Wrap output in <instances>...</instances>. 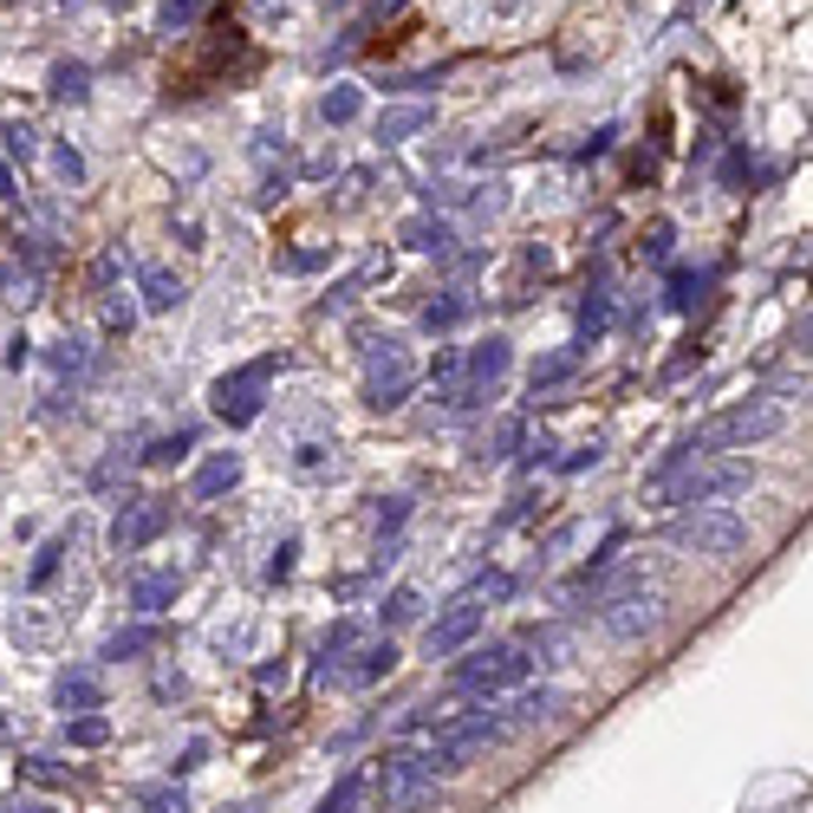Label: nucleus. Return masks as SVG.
<instances>
[{"instance_id": "obj_11", "label": "nucleus", "mask_w": 813, "mask_h": 813, "mask_svg": "<svg viewBox=\"0 0 813 813\" xmlns=\"http://www.w3.org/2000/svg\"><path fill=\"white\" fill-rule=\"evenodd\" d=\"M170 501H156V495H124V515L111 521V553H144L150 540L170 527Z\"/></svg>"}, {"instance_id": "obj_30", "label": "nucleus", "mask_w": 813, "mask_h": 813, "mask_svg": "<svg viewBox=\"0 0 813 813\" xmlns=\"http://www.w3.org/2000/svg\"><path fill=\"white\" fill-rule=\"evenodd\" d=\"M195 20H202V0H163L156 7V33H183Z\"/></svg>"}, {"instance_id": "obj_36", "label": "nucleus", "mask_w": 813, "mask_h": 813, "mask_svg": "<svg viewBox=\"0 0 813 813\" xmlns=\"http://www.w3.org/2000/svg\"><path fill=\"white\" fill-rule=\"evenodd\" d=\"M59 560H65V540H47V547H40V560H33V573H27V586H33V592H40V586H52Z\"/></svg>"}, {"instance_id": "obj_48", "label": "nucleus", "mask_w": 813, "mask_h": 813, "mask_svg": "<svg viewBox=\"0 0 813 813\" xmlns=\"http://www.w3.org/2000/svg\"><path fill=\"white\" fill-rule=\"evenodd\" d=\"M209 762V742H202V735H195L190 749H183V755H176V762H170V774H195V768Z\"/></svg>"}, {"instance_id": "obj_28", "label": "nucleus", "mask_w": 813, "mask_h": 813, "mask_svg": "<svg viewBox=\"0 0 813 813\" xmlns=\"http://www.w3.org/2000/svg\"><path fill=\"white\" fill-rule=\"evenodd\" d=\"M138 807L144 813H190V794L176 781H163V787H138Z\"/></svg>"}, {"instance_id": "obj_50", "label": "nucleus", "mask_w": 813, "mask_h": 813, "mask_svg": "<svg viewBox=\"0 0 813 813\" xmlns=\"http://www.w3.org/2000/svg\"><path fill=\"white\" fill-rule=\"evenodd\" d=\"M749 176V150H729V163H722V183H742Z\"/></svg>"}, {"instance_id": "obj_51", "label": "nucleus", "mask_w": 813, "mask_h": 813, "mask_svg": "<svg viewBox=\"0 0 813 813\" xmlns=\"http://www.w3.org/2000/svg\"><path fill=\"white\" fill-rule=\"evenodd\" d=\"M7 813H52V807H40V801H13Z\"/></svg>"}, {"instance_id": "obj_1", "label": "nucleus", "mask_w": 813, "mask_h": 813, "mask_svg": "<svg viewBox=\"0 0 813 813\" xmlns=\"http://www.w3.org/2000/svg\"><path fill=\"white\" fill-rule=\"evenodd\" d=\"M287 372V352H267V358H247L235 372H222V378L209 384V404H215V417L241 430V424H254L261 410H267V384Z\"/></svg>"}, {"instance_id": "obj_39", "label": "nucleus", "mask_w": 813, "mask_h": 813, "mask_svg": "<svg viewBox=\"0 0 813 813\" xmlns=\"http://www.w3.org/2000/svg\"><path fill=\"white\" fill-rule=\"evenodd\" d=\"M7 150H13L20 163H33V156H40V131H33V124H7Z\"/></svg>"}, {"instance_id": "obj_32", "label": "nucleus", "mask_w": 813, "mask_h": 813, "mask_svg": "<svg viewBox=\"0 0 813 813\" xmlns=\"http://www.w3.org/2000/svg\"><path fill=\"white\" fill-rule=\"evenodd\" d=\"M710 287V281H703V274H683V267H677V274H670V293H664V306L670 313H690V306H697V293Z\"/></svg>"}, {"instance_id": "obj_6", "label": "nucleus", "mask_w": 813, "mask_h": 813, "mask_svg": "<svg viewBox=\"0 0 813 813\" xmlns=\"http://www.w3.org/2000/svg\"><path fill=\"white\" fill-rule=\"evenodd\" d=\"M774 430H781V404H774V397H749V404L717 410V417L697 430V449H703V456H717V449H755V443H768Z\"/></svg>"}, {"instance_id": "obj_22", "label": "nucleus", "mask_w": 813, "mask_h": 813, "mask_svg": "<svg viewBox=\"0 0 813 813\" xmlns=\"http://www.w3.org/2000/svg\"><path fill=\"white\" fill-rule=\"evenodd\" d=\"M47 365L59 372V378H72V384H79V378H85V372L98 365V358H92V345H85V338H59V345L47 352Z\"/></svg>"}, {"instance_id": "obj_10", "label": "nucleus", "mask_w": 813, "mask_h": 813, "mask_svg": "<svg viewBox=\"0 0 813 813\" xmlns=\"http://www.w3.org/2000/svg\"><path fill=\"white\" fill-rule=\"evenodd\" d=\"M592 612H599V624H606L612 638H644V631H658V619H664V599L644 592V586H631V592L592 599Z\"/></svg>"}, {"instance_id": "obj_34", "label": "nucleus", "mask_w": 813, "mask_h": 813, "mask_svg": "<svg viewBox=\"0 0 813 813\" xmlns=\"http://www.w3.org/2000/svg\"><path fill=\"white\" fill-rule=\"evenodd\" d=\"M326 261H333L326 247H287V254H274L281 274H313V267H326Z\"/></svg>"}, {"instance_id": "obj_23", "label": "nucleus", "mask_w": 813, "mask_h": 813, "mask_svg": "<svg viewBox=\"0 0 813 813\" xmlns=\"http://www.w3.org/2000/svg\"><path fill=\"white\" fill-rule=\"evenodd\" d=\"M352 644H358V624H352V619H338L333 631H326V638H319V664H313V677H319V683H326V677H333V670H338V658H345V651H352Z\"/></svg>"}, {"instance_id": "obj_37", "label": "nucleus", "mask_w": 813, "mask_h": 813, "mask_svg": "<svg viewBox=\"0 0 813 813\" xmlns=\"http://www.w3.org/2000/svg\"><path fill=\"white\" fill-rule=\"evenodd\" d=\"M118 267H124V247H104V254L92 261V274H85V287H92V293H104L111 281H118Z\"/></svg>"}, {"instance_id": "obj_16", "label": "nucleus", "mask_w": 813, "mask_h": 813, "mask_svg": "<svg viewBox=\"0 0 813 813\" xmlns=\"http://www.w3.org/2000/svg\"><path fill=\"white\" fill-rule=\"evenodd\" d=\"M430 104H397V111H384L378 118V144H410L417 131H430Z\"/></svg>"}, {"instance_id": "obj_26", "label": "nucleus", "mask_w": 813, "mask_h": 813, "mask_svg": "<svg viewBox=\"0 0 813 813\" xmlns=\"http://www.w3.org/2000/svg\"><path fill=\"white\" fill-rule=\"evenodd\" d=\"M449 222H430V215H410L404 222V247H436V254H449Z\"/></svg>"}, {"instance_id": "obj_45", "label": "nucleus", "mask_w": 813, "mask_h": 813, "mask_svg": "<svg viewBox=\"0 0 813 813\" xmlns=\"http://www.w3.org/2000/svg\"><path fill=\"white\" fill-rule=\"evenodd\" d=\"M20 774H27V781H40V787H59V781H65V774H59L47 755H27V762H20Z\"/></svg>"}, {"instance_id": "obj_35", "label": "nucleus", "mask_w": 813, "mask_h": 813, "mask_svg": "<svg viewBox=\"0 0 813 813\" xmlns=\"http://www.w3.org/2000/svg\"><path fill=\"white\" fill-rule=\"evenodd\" d=\"M521 436H527V424H521V417H508V424H495V449H481V463H508Z\"/></svg>"}, {"instance_id": "obj_31", "label": "nucleus", "mask_w": 813, "mask_h": 813, "mask_svg": "<svg viewBox=\"0 0 813 813\" xmlns=\"http://www.w3.org/2000/svg\"><path fill=\"white\" fill-rule=\"evenodd\" d=\"M85 92H92V72H85V65H59V72H52V98H59V104H79Z\"/></svg>"}, {"instance_id": "obj_20", "label": "nucleus", "mask_w": 813, "mask_h": 813, "mask_svg": "<svg viewBox=\"0 0 813 813\" xmlns=\"http://www.w3.org/2000/svg\"><path fill=\"white\" fill-rule=\"evenodd\" d=\"M390 670H397V644L378 638V644H365V651H358V664H345V677L365 690V683H378V677H390Z\"/></svg>"}, {"instance_id": "obj_3", "label": "nucleus", "mask_w": 813, "mask_h": 813, "mask_svg": "<svg viewBox=\"0 0 813 813\" xmlns=\"http://www.w3.org/2000/svg\"><path fill=\"white\" fill-rule=\"evenodd\" d=\"M664 533H670V547H683V553H710V560H735V553L749 547V521L729 515V508H683Z\"/></svg>"}, {"instance_id": "obj_15", "label": "nucleus", "mask_w": 813, "mask_h": 813, "mask_svg": "<svg viewBox=\"0 0 813 813\" xmlns=\"http://www.w3.org/2000/svg\"><path fill=\"white\" fill-rule=\"evenodd\" d=\"M579 352H586V345H567V352H547V358H533L527 384H533V397H540V404H553V390H560V384L579 372Z\"/></svg>"}, {"instance_id": "obj_49", "label": "nucleus", "mask_w": 813, "mask_h": 813, "mask_svg": "<svg viewBox=\"0 0 813 813\" xmlns=\"http://www.w3.org/2000/svg\"><path fill=\"white\" fill-rule=\"evenodd\" d=\"M436 79H443V72H404V79H390L384 92H430Z\"/></svg>"}, {"instance_id": "obj_13", "label": "nucleus", "mask_w": 813, "mask_h": 813, "mask_svg": "<svg viewBox=\"0 0 813 813\" xmlns=\"http://www.w3.org/2000/svg\"><path fill=\"white\" fill-rule=\"evenodd\" d=\"M176 592H183V573H176V567L138 573V579H131V612L156 619V612H170V606H176Z\"/></svg>"}, {"instance_id": "obj_53", "label": "nucleus", "mask_w": 813, "mask_h": 813, "mask_svg": "<svg viewBox=\"0 0 813 813\" xmlns=\"http://www.w3.org/2000/svg\"><path fill=\"white\" fill-rule=\"evenodd\" d=\"M235 813H254V807H235Z\"/></svg>"}, {"instance_id": "obj_25", "label": "nucleus", "mask_w": 813, "mask_h": 813, "mask_svg": "<svg viewBox=\"0 0 813 813\" xmlns=\"http://www.w3.org/2000/svg\"><path fill=\"white\" fill-rule=\"evenodd\" d=\"M358 111H365V92H358V85H333V92L319 98V118H326V124H352Z\"/></svg>"}, {"instance_id": "obj_38", "label": "nucleus", "mask_w": 813, "mask_h": 813, "mask_svg": "<svg viewBox=\"0 0 813 813\" xmlns=\"http://www.w3.org/2000/svg\"><path fill=\"white\" fill-rule=\"evenodd\" d=\"M417 612H424V606H417V592H410V586H397V592L384 599V624H410Z\"/></svg>"}, {"instance_id": "obj_7", "label": "nucleus", "mask_w": 813, "mask_h": 813, "mask_svg": "<svg viewBox=\"0 0 813 813\" xmlns=\"http://www.w3.org/2000/svg\"><path fill=\"white\" fill-rule=\"evenodd\" d=\"M410 390H417V365L404 358V345L397 338H372L365 345V404L372 410H397Z\"/></svg>"}, {"instance_id": "obj_18", "label": "nucleus", "mask_w": 813, "mask_h": 813, "mask_svg": "<svg viewBox=\"0 0 813 813\" xmlns=\"http://www.w3.org/2000/svg\"><path fill=\"white\" fill-rule=\"evenodd\" d=\"M163 638H170L163 624H131V631H118V638L104 644V658H111V664H124V658H144V651H163Z\"/></svg>"}, {"instance_id": "obj_2", "label": "nucleus", "mask_w": 813, "mask_h": 813, "mask_svg": "<svg viewBox=\"0 0 813 813\" xmlns=\"http://www.w3.org/2000/svg\"><path fill=\"white\" fill-rule=\"evenodd\" d=\"M533 658L521 644H488V651H469L463 664L449 670V697H501V690H521Z\"/></svg>"}, {"instance_id": "obj_44", "label": "nucleus", "mask_w": 813, "mask_h": 813, "mask_svg": "<svg viewBox=\"0 0 813 813\" xmlns=\"http://www.w3.org/2000/svg\"><path fill=\"white\" fill-rule=\"evenodd\" d=\"M508 592H515V579L508 573H481L476 586H469V599H508Z\"/></svg>"}, {"instance_id": "obj_12", "label": "nucleus", "mask_w": 813, "mask_h": 813, "mask_svg": "<svg viewBox=\"0 0 813 813\" xmlns=\"http://www.w3.org/2000/svg\"><path fill=\"white\" fill-rule=\"evenodd\" d=\"M52 710H65V722L98 717V710H104V683H98V670H59V677H52Z\"/></svg>"}, {"instance_id": "obj_14", "label": "nucleus", "mask_w": 813, "mask_h": 813, "mask_svg": "<svg viewBox=\"0 0 813 813\" xmlns=\"http://www.w3.org/2000/svg\"><path fill=\"white\" fill-rule=\"evenodd\" d=\"M241 469H247V463H241V449H215V456L190 476V501H215V495H228V488L241 481Z\"/></svg>"}, {"instance_id": "obj_9", "label": "nucleus", "mask_w": 813, "mask_h": 813, "mask_svg": "<svg viewBox=\"0 0 813 813\" xmlns=\"http://www.w3.org/2000/svg\"><path fill=\"white\" fill-rule=\"evenodd\" d=\"M481 619H488V606L481 599H456L449 612H436L430 624H424V658H463L469 644H476V631H481Z\"/></svg>"}, {"instance_id": "obj_47", "label": "nucleus", "mask_w": 813, "mask_h": 813, "mask_svg": "<svg viewBox=\"0 0 813 813\" xmlns=\"http://www.w3.org/2000/svg\"><path fill=\"white\" fill-rule=\"evenodd\" d=\"M293 553H299V540L287 533V540L274 547V560H267V579H287V573H293Z\"/></svg>"}, {"instance_id": "obj_41", "label": "nucleus", "mask_w": 813, "mask_h": 813, "mask_svg": "<svg viewBox=\"0 0 813 813\" xmlns=\"http://www.w3.org/2000/svg\"><path fill=\"white\" fill-rule=\"evenodd\" d=\"M670 222H658V228H651V235H644V261H651V267H670Z\"/></svg>"}, {"instance_id": "obj_5", "label": "nucleus", "mask_w": 813, "mask_h": 813, "mask_svg": "<svg viewBox=\"0 0 813 813\" xmlns=\"http://www.w3.org/2000/svg\"><path fill=\"white\" fill-rule=\"evenodd\" d=\"M749 481H755L749 463H710V456H697L683 476H670L664 488H658V501H670V508H717L729 495H742Z\"/></svg>"}, {"instance_id": "obj_43", "label": "nucleus", "mask_w": 813, "mask_h": 813, "mask_svg": "<svg viewBox=\"0 0 813 813\" xmlns=\"http://www.w3.org/2000/svg\"><path fill=\"white\" fill-rule=\"evenodd\" d=\"M599 456H606V443H599V436H592V443H579L573 456H560V469H567V476H579V469H592V463H599Z\"/></svg>"}, {"instance_id": "obj_19", "label": "nucleus", "mask_w": 813, "mask_h": 813, "mask_svg": "<svg viewBox=\"0 0 813 813\" xmlns=\"http://www.w3.org/2000/svg\"><path fill=\"white\" fill-rule=\"evenodd\" d=\"M138 287H144V313H170V306H183V281H176L170 267H144V274H138Z\"/></svg>"}, {"instance_id": "obj_29", "label": "nucleus", "mask_w": 813, "mask_h": 813, "mask_svg": "<svg viewBox=\"0 0 813 813\" xmlns=\"http://www.w3.org/2000/svg\"><path fill=\"white\" fill-rule=\"evenodd\" d=\"M65 742H72V749H104V742H111V722L104 717H72L65 722Z\"/></svg>"}, {"instance_id": "obj_21", "label": "nucleus", "mask_w": 813, "mask_h": 813, "mask_svg": "<svg viewBox=\"0 0 813 813\" xmlns=\"http://www.w3.org/2000/svg\"><path fill=\"white\" fill-rule=\"evenodd\" d=\"M612 299H619V293H612V274H592V299L579 306V326H586L592 338L612 326Z\"/></svg>"}, {"instance_id": "obj_46", "label": "nucleus", "mask_w": 813, "mask_h": 813, "mask_svg": "<svg viewBox=\"0 0 813 813\" xmlns=\"http://www.w3.org/2000/svg\"><path fill=\"white\" fill-rule=\"evenodd\" d=\"M533 508H540V501H533V495H515V501H508V508H501V515H495V533H501V527H515V521H527V515H533Z\"/></svg>"}, {"instance_id": "obj_52", "label": "nucleus", "mask_w": 813, "mask_h": 813, "mask_svg": "<svg viewBox=\"0 0 813 813\" xmlns=\"http://www.w3.org/2000/svg\"><path fill=\"white\" fill-rule=\"evenodd\" d=\"M0 195H13V176H7V163H0Z\"/></svg>"}, {"instance_id": "obj_17", "label": "nucleus", "mask_w": 813, "mask_h": 813, "mask_svg": "<svg viewBox=\"0 0 813 813\" xmlns=\"http://www.w3.org/2000/svg\"><path fill=\"white\" fill-rule=\"evenodd\" d=\"M469 313H476V299H469L463 287H449L443 299H430V306H424V333H456Z\"/></svg>"}, {"instance_id": "obj_24", "label": "nucleus", "mask_w": 813, "mask_h": 813, "mask_svg": "<svg viewBox=\"0 0 813 813\" xmlns=\"http://www.w3.org/2000/svg\"><path fill=\"white\" fill-rule=\"evenodd\" d=\"M424 378H430L436 397L449 404V397H456V384H463V345H443V352L430 358V372H424Z\"/></svg>"}, {"instance_id": "obj_33", "label": "nucleus", "mask_w": 813, "mask_h": 813, "mask_svg": "<svg viewBox=\"0 0 813 813\" xmlns=\"http://www.w3.org/2000/svg\"><path fill=\"white\" fill-rule=\"evenodd\" d=\"M358 794H365V774H345L333 794L319 801V813H358Z\"/></svg>"}, {"instance_id": "obj_4", "label": "nucleus", "mask_w": 813, "mask_h": 813, "mask_svg": "<svg viewBox=\"0 0 813 813\" xmlns=\"http://www.w3.org/2000/svg\"><path fill=\"white\" fill-rule=\"evenodd\" d=\"M436 774L424 762V749H390L378 762V813H424L436 807Z\"/></svg>"}, {"instance_id": "obj_8", "label": "nucleus", "mask_w": 813, "mask_h": 813, "mask_svg": "<svg viewBox=\"0 0 813 813\" xmlns=\"http://www.w3.org/2000/svg\"><path fill=\"white\" fill-rule=\"evenodd\" d=\"M508 365H515V345L508 338H481L476 352H463V384H456V410H469V404H488L501 378H508Z\"/></svg>"}, {"instance_id": "obj_27", "label": "nucleus", "mask_w": 813, "mask_h": 813, "mask_svg": "<svg viewBox=\"0 0 813 813\" xmlns=\"http://www.w3.org/2000/svg\"><path fill=\"white\" fill-rule=\"evenodd\" d=\"M190 449H195V430L183 424L176 436H156V449H144V463H150V469H170V463H183Z\"/></svg>"}, {"instance_id": "obj_54", "label": "nucleus", "mask_w": 813, "mask_h": 813, "mask_svg": "<svg viewBox=\"0 0 813 813\" xmlns=\"http://www.w3.org/2000/svg\"><path fill=\"white\" fill-rule=\"evenodd\" d=\"M333 7H345V0H333Z\"/></svg>"}, {"instance_id": "obj_42", "label": "nucleus", "mask_w": 813, "mask_h": 813, "mask_svg": "<svg viewBox=\"0 0 813 813\" xmlns=\"http://www.w3.org/2000/svg\"><path fill=\"white\" fill-rule=\"evenodd\" d=\"M52 170H59V183H85V156H79V150H52Z\"/></svg>"}, {"instance_id": "obj_40", "label": "nucleus", "mask_w": 813, "mask_h": 813, "mask_svg": "<svg viewBox=\"0 0 813 813\" xmlns=\"http://www.w3.org/2000/svg\"><path fill=\"white\" fill-rule=\"evenodd\" d=\"M131 326H138V306H131V299H111V306H104V333L124 338Z\"/></svg>"}]
</instances>
